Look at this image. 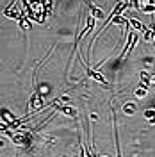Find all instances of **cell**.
<instances>
[{
    "label": "cell",
    "instance_id": "obj_2",
    "mask_svg": "<svg viewBox=\"0 0 155 157\" xmlns=\"http://www.w3.org/2000/svg\"><path fill=\"white\" fill-rule=\"evenodd\" d=\"M84 68H86L87 75H89V77H91V78H95V80H98L100 84H107L105 77H104V75H102V73H100L98 70H95V68H89V66H86V64H84Z\"/></svg>",
    "mask_w": 155,
    "mask_h": 157
},
{
    "label": "cell",
    "instance_id": "obj_6",
    "mask_svg": "<svg viewBox=\"0 0 155 157\" xmlns=\"http://www.w3.org/2000/svg\"><path fill=\"white\" fill-rule=\"evenodd\" d=\"M146 95V88H137L136 89V97L137 98H143Z\"/></svg>",
    "mask_w": 155,
    "mask_h": 157
},
{
    "label": "cell",
    "instance_id": "obj_3",
    "mask_svg": "<svg viewBox=\"0 0 155 157\" xmlns=\"http://www.w3.org/2000/svg\"><path fill=\"white\" fill-rule=\"evenodd\" d=\"M87 7H89V9H91V13H93V18H98V20L104 18V13H102V9H100V7H95L91 2H87Z\"/></svg>",
    "mask_w": 155,
    "mask_h": 157
},
{
    "label": "cell",
    "instance_id": "obj_5",
    "mask_svg": "<svg viewBox=\"0 0 155 157\" xmlns=\"http://www.w3.org/2000/svg\"><path fill=\"white\" fill-rule=\"evenodd\" d=\"M20 27H21V29H30V21L29 20H25V16L20 18Z\"/></svg>",
    "mask_w": 155,
    "mask_h": 157
},
{
    "label": "cell",
    "instance_id": "obj_8",
    "mask_svg": "<svg viewBox=\"0 0 155 157\" xmlns=\"http://www.w3.org/2000/svg\"><path fill=\"white\" fill-rule=\"evenodd\" d=\"M134 105H132V104H128V105H125V111H128V114H132V111H134Z\"/></svg>",
    "mask_w": 155,
    "mask_h": 157
},
{
    "label": "cell",
    "instance_id": "obj_10",
    "mask_svg": "<svg viewBox=\"0 0 155 157\" xmlns=\"http://www.w3.org/2000/svg\"><path fill=\"white\" fill-rule=\"evenodd\" d=\"M100 157H107V155H100Z\"/></svg>",
    "mask_w": 155,
    "mask_h": 157
},
{
    "label": "cell",
    "instance_id": "obj_1",
    "mask_svg": "<svg viewBox=\"0 0 155 157\" xmlns=\"http://www.w3.org/2000/svg\"><path fill=\"white\" fill-rule=\"evenodd\" d=\"M7 136L13 139V143L21 145V147H29L30 143H32V136H30L29 132H18V134H14L13 130H7Z\"/></svg>",
    "mask_w": 155,
    "mask_h": 157
},
{
    "label": "cell",
    "instance_id": "obj_4",
    "mask_svg": "<svg viewBox=\"0 0 155 157\" xmlns=\"http://www.w3.org/2000/svg\"><path fill=\"white\" fill-rule=\"evenodd\" d=\"M128 23H130V25H134V29L141 30V32H146L145 25H143V23H141V21H137V20H134V18H130V20H128Z\"/></svg>",
    "mask_w": 155,
    "mask_h": 157
},
{
    "label": "cell",
    "instance_id": "obj_7",
    "mask_svg": "<svg viewBox=\"0 0 155 157\" xmlns=\"http://www.w3.org/2000/svg\"><path fill=\"white\" fill-rule=\"evenodd\" d=\"M145 116L148 118V120H152V118H155V111L153 109H148V111H145Z\"/></svg>",
    "mask_w": 155,
    "mask_h": 157
},
{
    "label": "cell",
    "instance_id": "obj_9",
    "mask_svg": "<svg viewBox=\"0 0 155 157\" xmlns=\"http://www.w3.org/2000/svg\"><path fill=\"white\" fill-rule=\"evenodd\" d=\"M4 147H6V141H4V139L0 137V148H4Z\"/></svg>",
    "mask_w": 155,
    "mask_h": 157
}]
</instances>
